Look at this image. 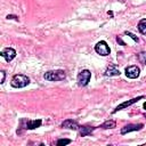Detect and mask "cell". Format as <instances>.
Instances as JSON below:
<instances>
[{
  "instance_id": "obj_1",
  "label": "cell",
  "mask_w": 146,
  "mask_h": 146,
  "mask_svg": "<svg viewBox=\"0 0 146 146\" xmlns=\"http://www.w3.org/2000/svg\"><path fill=\"white\" fill-rule=\"evenodd\" d=\"M44 80L47 81H62L66 78V73L63 70H56V71H48L43 75Z\"/></svg>"
},
{
  "instance_id": "obj_2",
  "label": "cell",
  "mask_w": 146,
  "mask_h": 146,
  "mask_svg": "<svg viewBox=\"0 0 146 146\" xmlns=\"http://www.w3.org/2000/svg\"><path fill=\"white\" fill-rule=\"evenodd\" d=\"M29 83H30V79L26 75H23V74H16V75H14L13 79H11V82H10V84L14 88H24Z\"/></svg>"
},
{
  "instance_id": "obj_3",
  "label": "cell",
  "mask_w": 146,
  "mask_h": 146,
  "mask_svg": "<svg viewBox=\"0 0 146 146\" xmlns=\"http://www.w3.org/2000/svg\"><path fill=\"white\" fill-rule=\"evenodd\" d=\"M90 78H91L90 71H89V70H82V71L79 73L78 78H76L78 84H79L80 87H86V86L89 83Z\"/></svg>"
},
{
  "instance_id": "obj_4",
  "label": "cell",
  "mask_w": 146,
  "mask_h": 146,
  "mask_svg": "<svg viewBox=\"0 0 146 146\" xmlns=\"http://www.w3.org/2000/svg\"><path fill=\"white\" fill-rule=\"evenodd\" d=\"M41 123H42L41 120H25V119H23L21 121V128L32 130V129L39 128L41 125Z\"/></svg>"
},
{
  "instance_id": "obj_5",
  "label": "cell",
  "mask_w": 146,
  "mask_h": 146,
  "mask_svg": "<svg viewBox=\"0 0 146 146\" xmlns=\"http://www.w3.org/2000/svg\"><path fill=\"white\" fill-rule=\"evenodd\" d=\"M95 50L97 54H99L100 56H107L111 52V49L108 47V44L105 41H99L96 46H95Z\"/></svg>"
},
{
  "instance_id": "obj_6",
  "label": "cell",
  "mask_w": 146,
  "mask_h": 146,
  "mask_svg": "<svg viewBox=\"0 0 146 146\" xmlns=\"http://www.w3.org/2000/svg\"><path fill=\"white\" fill-rule=\"evenodd\" d=\"M139 73H140V70L136 65H132V66H129V67L125 68V75L129 79H136V78H138L139 76Z\"/></svg>"
},
{
  "instance_id": "obj_7",
  "label": "cell",
  "mask_w": 146,
  "mask_h": 146,
  "mask_svg": "<svg viewBox=\"0 0 146 146\" xmlns=\"http://www.w3.org/2000/svg\"><path fill=\"white\" fill-rule=\"evenodd\" d=\"M141 98H144V96H138V97H136V98H132V99H130V100H127V102L122 103L121 105H119L117 107H115V110L113 111V113H116L117 111H121V110H123V108H125V107H129L130 105H132V104L137 103V102H138V100H140Z\"/></svg>"
},
{
  "instance_id": "obj_8",
  "label": "cell",
  "mask_w": 146,
  "mask_h": 146,
  "mask_svg": "<svg viewBox=\"0 0 146 146\" xmlns=\"http://www.w3.org/2000/svg\"><path fill=\"white\" fill-rule=\"evenodd\" d=\"M143 127H144V124H141V123H138V124H128V125H125V127H123L121 129V135H125V133L131 132V131H138Z\"/></svg>"
},
{
  "instance_id": "obj_9",
  "label": "cell",
  "mask_w": 146,
  "mask_h": 146,
  "mask_svg": "<svg viewBox=\"0 0 146 146\" xmlns=\"http://www.w3.org/2000/svg\"><path fill=\"white\" fill-rule=\"evenodd\" d=\"M1 56L7 60V62H10L15 58L16 56V51L13 49V48H6L1 51Z\"/></svg>"
},
{
  "instance_id": "obj_10",
  "label": "cell",
  "mask_w": 146,
  "mask_h": 146,
  "mask_svg": "<svg viewBox=\"0 0 146 146\" xmlns=\"http://www.w3.org/2000/svg\"><path fill=\"white\" fill-rule=\"evenodd\" d=\"M79 124L73 121V120H65L62 123V128H66V129H71V130H79Z\"/></svg>"
},
{
  "instance_id": "obj_11",
  "label": "cell",
  "mask_w": 146,
  "mask_h": 146,
  "mask_svg": "<svg viewBox=\"0 0 146 146\" xmlns=\"http://www.w3.org/2000/svg\"><path fill=\"white\" fill-rule=\"evenodd\" d=\"M121 73H120V71L114 66V65H110L107 68H106V71H105V75L106 76H117V75H120Z\"/></svg>"
},
{
  "instance_id": "obj_12",
  "label": "cell",
  "mask_w": 146,
  "mask_h": 146,
  "mask_svg": "<svg viewBox=\"0 0 146 146\" xmlns=\"http://www.w3.org/2000/svg\"><path fill=\"white\" fill-rule=\"evenodd\" d=\"M95 130V128H90V127H79V131H80V135L82 137H86L88 135H91L92 131Z\"/></svg>"
},
{
  "instance_id": "obj_13",
  "label": "cell",
  "mask_w": 146,
  "mask_h": 146,
  "mask_svg": "<svg viewBox=\"0 0 146 146\" xmlns=\"http://www.w3.org/2000/svg\"><path fill=\"white\" fill-rule=\"evenodd\" d=\"M115 125H116L115 121H113V120H107V121H105L102 125H99V128H102V129H113V128H115Z\"/></svg>"
},
{
  "instance_id": "obj_14",
  "label": "cell",
  "mask_w": 146,
  "mask_h": 146,
  "mask_svg": "<svg viewBox=\"0 0 146 146\" xmlns=\"http://www.w3.org/2000/svg\"><path fill=\"white\" fill-rule=\"evenodd\" d=\"M138 30H139V32H140L141 34L146 35V18L141 19V21L138 23Z\"/></svg>"
},
{
  "instance_id": "obj_15",
  "label": "cell",
  "mask_w": 146,
  "mask_h": 146,
  "mask_svg": "<svg viewBox=\"0 0 146 146\" xmlns=\"http://www.w3.org/2000/svg\"><path fill=\"white\" fill-rule=\"evenodd\" d=\"M70 143H71V139H59L57 141V145L58 146H63V145H67Z\"/></svg>"
},
{
  "instance_id": "obj_16",
  "label": "cell",
  "mask_w": 146,
  "mask_h": 146,
  "mask_svg": "<svg viewBox=\"0 0 146 146\" xmlns=\"http://www.w3.org/2000/svg\"><path fill=\"white\" fill-rule=\"evenodd\" d=\"M125 34H127V35H129V36H131V38H132L135 41H138V38H137L135 34H132L131 32H128V31H127V32H125Z\"/></svg>"
},
{
  "instance_id": "obj_17",
  "label": "cell",
  "mask_w": 146,
  "mask_h": 146,
  "mask_svg": "<svg viewBox=\"0 0 146 146\" xmlns=\"http://www.w3.org/2000/svg\"><path fill=\"white\" fill-rule=\"evenodd\" d=\"M0 74H1V80H0V82H1V83H3V82H5L6 74H5V72H3V71H1V72H0Z\"/></svg>"
},
{
  "instance_id": "obj_18",
  "label": "cell",
  "mask_w": 146,
  "mask_h": 146,
  "mask_svg": "<svg viewBox=\"0 0 146 146\" xmlns=\"http://www.w3.org/2000/svg\"><path fill=\"white\" fill-rule=\"evenodd\" d=\"M7 18L8 19H16V21H18V17L17 16H14V15H8Z\"/></svg>"
},
{
  "instance_id": "obj_19",
  "label": "cell",
  "mask_w": 146,
  "mask_h": 146,
  "mask_svg": "<svg viewBox=\"0 0 146 146\" xmlns=\"http://www.w3.org/2000/svg\"><path fill=\"white\" fill-rule=\"evenodd\" d=\"M117 42H120L121 44H124V42H123V41H122V40H121L120 38H117Z\"/></svg>"
},
{
  "instance_id": "obj_20",
  "label": "cell",
  "mask_w": 146,
  "mask_h": 146,
  "mask_svg": "<svg viewBox=\"0 0 146 146\" xmlns=\"http://www.w3.org/2000/svg\"><path fill=\"white\" fill-rule=\"evenodd\" d=\"M143 106H144V108H145V110H146V102H145V103H144V105H143Z\"/></svg>"
},
{
  "instance_id": "obj_21",
  "label": "cell",
  "mask_w": 146,
  "mask_h": 146,
  "mask_svg": "<svg viewBox=\"0 0 146 146\" xmlns=\"http://www.w3.org/2000/svg\"><path fill=\"white\" fill-rule=\"evenodd\" d=\"M145 64H146V59H145Z\"/></svg>"
}]
</instances>
